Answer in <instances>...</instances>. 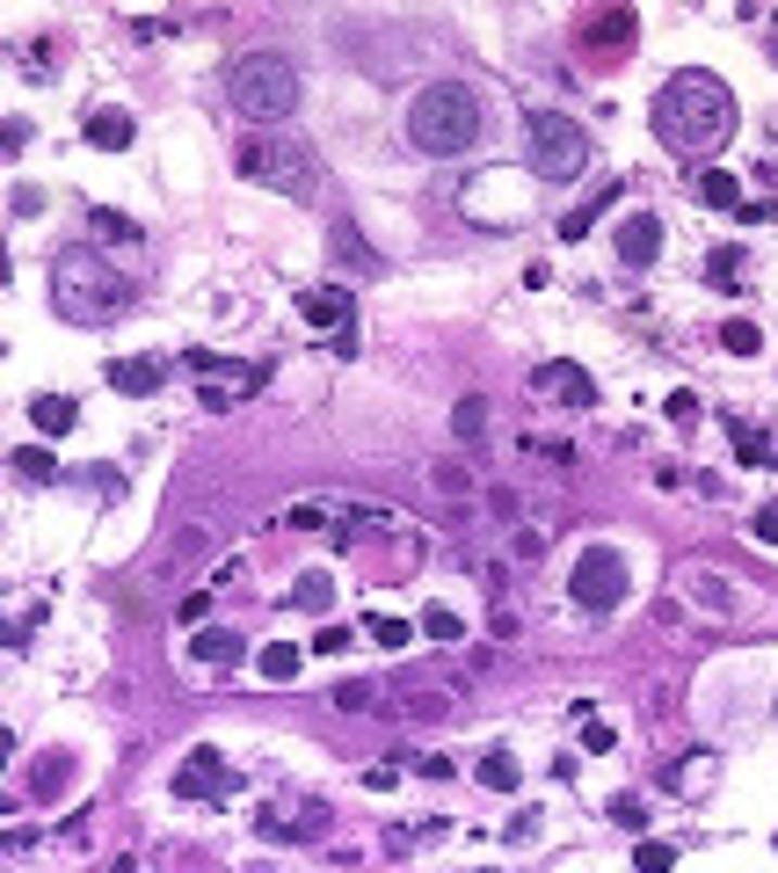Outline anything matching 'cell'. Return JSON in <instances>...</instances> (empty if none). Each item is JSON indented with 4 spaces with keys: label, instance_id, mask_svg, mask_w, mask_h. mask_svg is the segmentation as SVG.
<instances>
[{
    "label": "cell",
    "instance_id": "cb8c5ba5",
    "mask_svg": "<svg viewBox=\"0 0 778 873\" xmlns=\"http://www.w3.org/2000/svg\"><path fill=\"white\" fill-rule=\"evenodd\" d=\"M292 605L298 611H328V605H335V582L320 575V568H306V575L292 582Z\"/></svg>",
    "mask_w": 778,
    "mask_h": 873
},
{
    "label": "cell",
    "instance_id": "e0dca14e",
    "mask_svg": "<svg viewBox=\"0 0 778 873\" xmlns=\"http://www.w3.org/2000/svg\"><path fill=\"white\" fill-rule=\"evenodd\" d=\"M29 422H37L44 436H66L80 422V408L66 401V393H37V401H29Z\"/></svg>",
    "mask_w": 778,
    "mask_h": 873
},
{
    "label": "cell",
    "instance_id": "603a6c76",
    "mask_svg": "<svg viewBox=\"0 0 778 873\" xmlns=\"http://www.w3.org/2000/svg\"><path fill=\"white\" fill-rule=\"evenodd\" d=\"M414 627L430 633V641H444V648H459V641H465V619H459L451 605H430L422 619H414Z\"/></svg>",
    "mask_w": 778,
    "mask_h": 873
},
{
    "label": "cell",
    "instance_id": "7bdbcfd3",
    "mask_svg": "<svg viewBox=\"0 0 778 873\" xmlns=\"http://www.w3.org/2000/svg\"><path fill=\"white\" fill-rule=\"evenodd\" d=\"M110 873H139V866H131V859H117V866H110Z\"/></svg>",
    "mask_w": 778,
    "mask_h": 873
},
{
    "label": "cell",
    "instance_id": "9a60e30c",
    "mask_svg": "<svg viewBox=\"0 0 778 873\" xmlns=\"http://www.w3.org/2000/svg\"><path fill=\"white\" fill-rule=\"evenodd\" d=\"M618 197H626V182H604V190H597V197H583V204H575V212L560 218V241H583L589 226H597V218H604V204H618Z\"/></svg>",
    "mask_w": 778,
    "mask_h": 873
},
{
    "label": "cell",
    "instance_id": "4fadbf2b",
    "mask_svg": "<svg viewBox=\"0 0 778 873\" xmlns=\"http://www.w3.org/2000/svg\"><path fill=\"white\" fill-rule=\"evenodd\" d=\"M161 379H168V357H124V364H110V387H117V393H161Z\"/></svg>",
    "mask_w": 778,
    "mask_h": 873
},
{
    "label": "cell",
    "instance_id": "83f0119b",
    "mask_svg": "<svg viewBox=\"0 0 778 873\" xmlns=\"http://www.w3.org/2000/svg\"><path fill=\"white\" fill-rule=\"evenodd\" d=\"M742 263H750V255H742V241H728V248H713V255H705V277H713V284H735V277H742Z\"/></svg>",
    "mask_w": 778,
    "mask_h": 873
},
{
    "label": "cell",
    "instance_id": "4dcf8cb0",
    "mask_svg": "<svg viewBox=\"0 0 778 873\" xmlns=\"http://www.w3.org/2000/svg\"><path fill=\"white\" fill-rule=\"evenodd\" d=\"M451 430H459V436H465V444H473V436H481V430H487V401H481V393H465V401H459V408H451Z\"/></svg>",
    "mask_w": 778,
    "mask_h": 873
},
{
    "label": "cell",
    "instance_id": "b9f144b4",
    "mask_svg": "<svg viewBox=\"0 0 778 873\" xmlns=\"http://www.w3.org/2000/svg\"><path fill=\"white\" fill-rule=\"evenodd\" d=\"M314 648H320V655H342V648H349V627H328V633L314 641Z\"/></svg>",
    "mask_w": 778,
    "mask_h": 873
},
{
    "label": "cell",
    "instance_id": "5bb4252c",
    "mask_svg": "<svg viewBox=\"0 0 778 873\" xmlns=\"http://www.w3.org/2000/svg\"><path fill=\"white\" fill-rule=\"evenodd\" d=\"M131 139H139V124L124 117V110H95V117H88V146H95V153H124Z\"/></svg>",
    "mask_w": 778,
    "mask_h": 873
},
{
    "label": "cell",
    "instance_id": "ab89813d",
    "mask_svg": "<svg viewBox=\"0 0 778 873\" xmlns=\"http://www.w3.org/2000/svg\"><path fill=\"white\" fill-rule=\"evenodd\" d=\"M15 212H44V190H37V182H15Z\"/></svg>",
    "mask_w": 778,
    "mask_h": 873
},
{
    "label": "cell",
    "instance_id": "7a4b0ae2",
    "mask_svg": "<svg viewBox=\"0 0 778 873\" xmlns=\"http://www.w3.org/2000/svg\"><path fill=\"white\" fill-rule=\"evenodd\" d=\"M51 306L66 320H80V328H95V320H117L131 306V284L102 263L95 248H59L51 255Z\"/></svg>",
    "mask_w": 778,
    "mask_h": 873
},
{
    "label": "cell",
    "instance_id": "277c9868",
    "mask_svg": "<svg viewBox=\"0 0 778 873\" xmlns=\"http://www.w3.org/2000/svg\"><path fill=\"white\" fill-rule=\"evenodd\" d=\"M226 96H233L241 117L277 124V117H292V102H298V66L284 51H247V59H233V73H226Z\"/></svg>",
    "mask_w": 778,
    "mask_h": 873
},
{
    "label": "cell",
    "instance_id": "8d00e7d4",
    "mask_svg": "<svg viewBox=\"0 0 778 873\" xmlns=\"http://www.w3.org/2000/svg\"><path fill=\"white\" fill-rule=\"evenodd\" d=\"M611 823H626V830H648V808H640V800H611Z\"/></svg>",
    "mask_w": 778,
    "mask_h": 873
},
{
    "label": "cell",
    "instance_id": "7402d4cb",
    "mask_svg": "<svg viewBox=\"0 0 778 873\" xmlns=\"http://www.w3.org/2000/svg\"><path fill=\"white\" fill-rule=\"evenodd\" d=\"M255 670H263L269 684H292L298 678V648H292V641H269V648L255 655Z\"/></svg>",
    "mask_w": 778,
    "mask_h": 873
},
{
    "label": "cell",
    "instance_id": "44dd1931",
    "mask_svg": "<svg viewBox=\"0 0 778 873\" xmlns=\"http://www.w3.org/2000/svg\"><path fill=\"white\" fill-rule=\"evenodd\" d=\"M241 655H247V641H241V633H226V627L196 633V662H241Z\"/></svg>",
    "mask_w": 778,
    "mask_h": 873
},
{
    "label": "cell",
    "instance_id": "f1b7e54d",
    "mask_svg": "<svg viewBox=\"0 0 778 873\" xmlns=\"http://www.w3.org/2000/svg\"><path fill=\"white\" fill-rule=\"evenodd\" d=\"M400 706H408L414 721H444V706H451V699H444L437 684H414V692H400Z\"/></svg>",
    "mask_w": 778,
    "mask_h": 873
},
{
    "label": "cell",
    "instance_id": "8fae6325",
    "mask_svg": "<svg viewBox=\"0 0 778 873\" xmlns=\"http://www.w3.org/2000/svg\"><path fill=\"white\" fill-rule=\"evenodd\" d=\"M684 597L705 605L713 619H735V611H742V597L728 590V575H713V568H684Z\"/></svg>",
    "mask_w": 778,
    "mask_h": 873
},
{
    "label": "cell",
    "instance_id": "d4e9b609",
    "mask_svg": "<svg viewBox=\"0 0 778 873\" xmlns=\"http://www.w3.org/2000/svg\"><path fill=\"white\" fill-rule=\"evenodd\" d=\"M365 633L379 641V648H408V641H414L422 627H408V619H386V611H371V619H365Z\"/></svg>",
    "mask_w": 778,
    "mask_h": 873
},
{
    "label": "cell",
    "instance_id": "74e56055",
    "mask_svg": "<svg viewBox=\"0 0 778 873\" xmlns=\"http://www.w3.org/2000/svg\"><path fill=\"white\" fill-rule=\"evenodd\" d=\"M669 422H699V393H669Z\"/></svg>",
    "mask_w": 778,
    "mask_h": 873
},
{
    "label": "cell",
    "instance_id": "ba28073f",
    "mask_svg": "<svg viewBox=\"0 0 778 873\" xmlns=\"http://www.w3.org/2000/svg\"><path fill=\"white\" fill-rule=\"evenodd\" d=\"M241 779H233V764H226L219 750H190V764L175 772V794L182 800H219V794H233Z\"/></svg>",
    "mask_w": 778,
    "mask_h": 873
},
{
    "label": "cell",
    "instance_id": "4316f807",
    "mask_svg": "<svg viewBox=\"0 0 778 873\" xmlns=\"http://www.w3.org/2000/svg\"><path fill=\"white\" fill-rule=\"evenodd\" d=\"M481 786H487V794H510V786H516V757L510 750H487L481 757Z\"/></svg>",
    "mask_w": 778,
    "mask_h": 873
},
{
    "label": "cell",
    "instance_id": "8992f818",
    "mask_svg": "<svg viewBox=\"0 0 778 873\" xmlns=\"http://www.w3.org/2000/svg\"><path fill=\"white\" fill-rule=\"evenodd\" d=\"M241 168L255 175V182H269V190L298 197V204L320 190V161H314V153H306L298 139H255V146L241 153Z\"/></svg>",
    "mask_w": 778,
    "mask_h": 873
},
{
    "label": "cell",
    "instance_id": "f546056e",
    "mask_svg": "<svg viewBox=\"0 0 778 873\" xmlns=\"http://www.w3.org/2000/svg\"><path fill=\"white\" fill-rule=\"evenodd\" d=\"M15 473H23V481H59V459H51V452H37V444H23V452H15Z\"/></svg>",
    "mask_w": 778,
    "mask_h": 873
},
{
    "label": "cell",
    "instance_id": "484cf974",
    "mask_svg": "<svg viewBox=\"0 0 778 873\" xmlns=\"http://www.w3.org/2000/svg\"><path fill=\"white\" fill-rule=\"evenodd\" d=\"M720 342H728L735 357H756V350H764V328H756V320H742V314H735V320H720Z\"/></svg>",
    "mask_w": 778,
    "mask_h": 873
},
{
    "label": "cell",
    "instance_id": "f35d334b",
    "mask_svg": "<svg viewBox=\"0 0 778 873\" xmlns=\"http://www.w3.org/2000/svg\"><path fill=\"white\" fill-rule=\"evenodd\" d=\"M284 524H292V532H320V524H328V517H320V509H314V503H298V509H292V517H284Z\"/></svg>",
    "mask_w": 778,
    "mask_h": 873
},
{
    "label": "cell",
    "instance_id": "9c48e42d",
    "mask_svg": "<svg viewBox=\"0 0 778 873\" xmlns=\"http://www.w3.org/2000/svg\"><path fill=\"white\" fill-rule=\"evenodd\" d=\"M532 387H538V393H560L567 408H597V379H589L583 364H567V357H546V364L532 371Z\"/></svg>",
    "mask_w": 778,
    "mask_h": 873
},
{
    "label": "cell",
    "instance_id": "3957f363",
    "mask_svg": "<svg viewBox=\"0 0 778 873\" xmlns=\"http://www.w3.org/2000/svg\"><path fill=\"white\" fill-rule=\"evenodd\" d=\"M408 139L422 153H465V146L481 139V96L465 80H430L408 102Z\"/></svg>",
    "mask_w": 778,
    "mask_h": 873
},
{
    "label": "cell",
    "instance_id": "ffe728a7",
    "mask_svg": "<svg viewBox=\"0 0 778 873\" xmlns=\"http://www.w3.org/2000/svg\"><path fill=\"white\" fill-rule=\"evenodd\" d=\"M699 197L713 204V212H742V182H735L728 168H705L699 175Z\"/></svg>",
    "mask_w": 778,
    "mask_h": 873
},
{
    "label": "cell",
    "instance_id": "d590c367",
    "mask_svg": "<svg viewBox=\"0 0 778 873\" xmlns=\"http://www.w3.org/2000/svg\"><path fill=\"white\" fill-rule=\"evenodd\" d=\"M95 233H102V241H139V226L117 218V212H95Z\"/></svg>",
    "mask_w": 778,
    "mask_h": 873
},
{
    "label": "cell",
    "instance_id": "60d3db41",
    "mask_svg": "<svg viewBox=\"0 0 778 873\" xmlns=\"http://www.w3.org/2000/svg\"><path fill=\"white\" fill-rule=\"evenodd\" d=\"M393 779H400V764H371V772H365V786H371V794H386Z\"/></svg>",
    "mask_w": 778,
    "mask_h": 873
},
{
    "label": "cell",
    "instance_id": "836d02e7",
    "mask_svg": "<svg viewBox=\"0 0 778 873\" xmlns=\"http://www.w3.org/2000/svg\"><path fill=\"white\" fill-rule=\"evenodd\" d=\"M328 699H335L342 713H365V706H371V684H365V678H342L335 692H328Z\"/></svg>",
    "mask_w": 778,
    "mask_h": 873
},
{
    "label": "cell",
    "instance_id": "d6a6232c",
    "mask_svg": "<svg viewBox=\"0 0 778 873\" xmlns=\"http://www.w3.org/2000/svg\"><path fill=\"white\" fill-rule=\"evenodd\" d=\"M669 866H677V851H669V845H655V837L633 851V873H669Z\"/></svg>",
    "mask_w": 778,
    "mask_h": 873
},
{
    "label": "cell",
    "instance_id": "6da1fadb",
    "mask_svg": "<svg viewBox=\"0 0 778 873\" xmlns=\"http://www.w3.org/2000/svg\"><path fill=\"white\" fill-rule=\"evenodd\" d=\"M655 131L669 153H720L735 131V96H728V80L720 73H669L662 80V96H655Z\"/></svg>",
    "mask_w": 778,
    "mask_h": 873
},
{
    "label": "cell",
    "instance_id": "e575fe53",
    "mask_svg": "<svg viewBox=\"0 0 778 873\" xmlns=\"http://www.w3.org/2000/svg\"><path fill=\"white\" fill-rule=\"evenodd\" d=\"M750 539L778 546V503H756V517H750Z\"/></svg>",
    "mask_w": 778,
    "mask_h": 873
},
{
    "label": "cell",
    "instance_id": "d6986e66",
    "mask_svg": "<svg viewBox=\"0 0 778 873\" xmlns=\"http://www.w3.org/2000/svg\"><path fill=\"white\" fill-rule=\"evenodd\" d=\"M728 436H735V459H742V466H771V436L750 430L742 415H728Z\"/></svg>",
    "mask_w": 778,
    "mask_h": 873
},
{
    "label": "cell",
    "instance_id": "5b68a950",
    "mask_svg": "<svg viewBox=\"0 0 778 873\" xmlns=\"http://www.w3.org/2000/svg\"><path fill=\"white\" fill-rule=\"evenodd\" d=\"M524 146H532L538 182H575L589 168V131L560 110H524Z\"/></svg>",
    "mask_w": 778,
    "mask_h": 873
},
{
    "label": "cell",
    "instance_id": "52a82bcc",
    "mask_svg": "<svg viewBox=\"0 0 778 873\" xmlns=\"http://www.w3.org/2000/svg\"><path fill=\"white\" fill-rule=\"evenodd\" d=\"M626 582H633V568H626L618 546H583L575 568H567V597H575L583 611H611L618 597H626Z\"/></svg>",
    "mask_w": 778,
    "mask_h": 873
},
{
    "label": "cell",
    "instance_id": "30bf717a",
    "mask_svg": "<svg viewBox=\"0 0 778 873\" xmlns=\"http://www.w3.org/2000/svg\"><path fill=\"white\" fill-rule=\"evenodd\" d=\"M618 255L648 269L662 255V218L655 212H626V218H618Z\"/></svg>",
    "mask_w": 778,
    "mask_h": 873
},
{
    "label": "cell",
    "instance_id": "2e32d148",
    "mask_svg": "<svg viewBox=\"0 0 778 873\" xmlns=\"http://www.w3.org/2000/svg\"><path fill=\"white\" fill-rule=\"evenodd\" d=\"M633 15L626 8H611V15H597V23H583V51H618V45H633Z\"/></svg>",
    "mask_w": 778,
    "mask_h": 873
},
{
    "label": "cell",
    "instance_id": "ac0fdd59",
    "mask_svg": "<svg viewBox=\"0 0 778 873\" xmlns=\"http://www.w3.org/2000/svg\"><path fill=\"white\" fill-rule=\"evenodd\" d=\"M66 786H74V757H66V750H51L44 764H37V779H29V794H37V800H59Z\"/></svg>",
    "mask_w": 778,
    "mask_h": 873
},
{
    "label": "cell",
    "instance_id": "7c38bea8",
    "mask_svg": "<svg viewBox=\"0 0 778 873\" xmlns=\"http://www.w3.org/2000/svg\"><path fill=\"white\" fill-rule=\"evenodd\" d=\"M298 314L314 320V328H349V291H335V284L298 291Z\"/></svg>",
    "mask_w": 778,
    "mask_h": 873
},
{
    "label": "cell",
    "instance_id": "1f68e13d",
    "mask_svg": "<svg viewBox=\"0 0 778 873\" xmlns=\"http://www.w3.org/2000/svg\"><path fill=\"white\" fill-rule=\"evenodd\" d=\"M335 255H342V263H357V269H379V255L357 241V226H335Z\"/></svg>",
    "mask_w": 778,
    "mask_h": 873
}]
</instances>
